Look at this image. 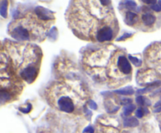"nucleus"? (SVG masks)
<instances>
[{"label": "nucleus", "mask_w": 161, "mask_h": 133, "mask_svg": "<svg viewBox=\"0 0 161 133\" xmlns=\"http://www.w3.org/2000/svg\"><path fill=\"white\" fill-rule=\"evenodd\" d=\"M139 15L133 11H127L126 13V22L130 26H134V25L139 23Z\"/></svg>", "instance_id": "nucleus-7"}, {"label": "nucleus", "mask_w": 161, "mask_h": 133, "mask_svg": "<svg viewBox=\"0 0 161 133\" xmlns=\"http://www.w3.org/2000/svg\"><path fill=\"white\" fill-rule=\"evenodd\" d=\"M116 66L122 78H126L131 74L132 66L124 53H116Z\"/></svg>", "instance_id": "nucleus-3"}, {"label": "nucleus", "mask_w": 161, "mask_h": 133, "mask_svg": "<svg viewBox=\"0 0 161 133\" xmlns=\"http://www.w3.org/2000/svg\"><path fill=\"white\" fill-rule=\"evenodd\" d=\"M94 128H92V127H88V128H86V129L84 130V131L83 132L84 133H94Z\"/></svg>", "instance_id": "nucleus-21"}, {"label": "nucleus", "mask_w": 161, "mask_h": 133, "mask_svg": "<svg viewBox=\"0 0 161 133\" xmlns=\"http://www.w3.org/2000/svg\"><path fill=\"white\" fill-rule=\"evenodd\" d=\"M129 60H130V62H131L134 66H140L141 65H142V61H141L140 60H139L137 57H132V56H129Z\"/></svg>", "instance_id": "nucleus-13"}, {"label": "nucleus", "mask_w": 161, "mask_h": 133, "mask_svg": "<svg viewBox=\"0 0 161 133\" xmlns=\"http://www.w3.org/2000/svg\"><path fill=\"white\" fill-rule=\"evenodd\" d=\"M116 93H119V94L124 95V96H127V95H132L134 94V89L133 88L130 86H127V87L121 89L116 91Z\"/></svg>", "instance_id": "nucleus-10"}, {"label": "nucleus", "mask_w": 161, "mask_h": 133, "mask_svg": "<svg viewBox=\"0 0 161 133\" xmlns=\"http://www.w3.org/2000/svg\"><path fill=\"white\" fill-rule=\"evenodd\" d=\"M19 110H21V112L25 113V114H28V113H29L30 111L32 110V105L30 103H28V107H26V108H22V107H21V108H19Z\"/></svg>", "instance_id": "nucleus-16"}, {"label": "nucleus", "mask_w": 161, "mask_h": 133, "mask_svg": "<svg viewBox=\"0 0 161 133\" xmlns=\"http://www.w3.org/2000/svg\"><path fill=\"white\" fill-rule=\"evenodd\" d=\"M143 115H144V112H143V110H142V109H141V108L138 109L136 111L137 117H139V118H142V117H143Z\"/></svg>", "instance_id": "nucleus-17"}, {"label": "nucleus", "mask_w": 161, "mask_h": 133, "mask_svg": "<svg viewBox=\"0 0 161 133\" xmlns=\"http://www.w3.org/2000/svg\"><path fill=\"white\" fill-rule=\"evenodd\" d=\"M131 36H132L131 34H128V33H127V34H124V35H123L121 38H120L118 40H125V39H128V38L131 37Z\"/></svg>", "instance_id": "nucleus-20"}, {"label": "nucleus", "mask_w": 161, "mask_h": 133, "mask_svg": "<svg viewBox=\"0 0 161 133\" xmlns=\"http://www.w3.org/2000/svg\"><path fill=\"white\" fill-rule=\"evenodd\" d=\"M89 107H90L91 109H93V110H96V109L98 108V106L95 103V102H94V101L92 100L89 101Z\"/></svg>", "instance_id": "nucleus-19"}, {"label": "nucleus", "mask_w": 161, "mask_h": 133, "mask_svg": "<svg viewBox=\"0 0 161 133\" xmlns=\"http://www.w3.org/2000/svg\"><path fill=\"white\" fill-rule=\"evenodd\" d=\"M36 16L42 21H51L54 19L53 13L43 7H39L36 8Z\"/></svg>", "instance_id": "nucleus-5"}, {"label": "nucleus", "mask_w": 161, "mask_h": 133, "mask_svg": "<svg viewBox=\"0 0 161 133\" xmlns=\"http://www.w3.org/2000/svg\"><path fill=\"white\" fill-rule=\"evenodd\" d=\"M136 102L137 103L139 104L140 106L145 105V103H147L148 105H150L149 101L148 99H145L143 96H138V97L136 98Z\"/></svg>", "instance_id": "nucleus-12"}, {"label": "nucleus", "mask_w": 161, "mask_h": 133, "mask_svg": "<svg viewBox=\"0 0 161 133\" xmlns=\"http://www.w3.org/2000/svg\"><path fill=\"white\" fill-rule=\"evenodd\" d=\"M151 9L154 11H160L161 10V1H159V2H156L154 5L151 6Z\"/></svg>", "instance_id": "nucleus-15"}, {"label": "nucleus", "mask_w": 161, "mask_h": 133, "mask_svg": "<svg viewBox=\"0 0 161 133\" xmlns=\"http://www.w3.org/2000/svg\"><path fill=\"white\" fill-rule=\"evenodd\" d=\"M114 36V26L113 24L112 25H106L103 27L97 33L95 39L98 42H103L111 41Z\"/></svg>", "instance_id": "nucleus-4"}, {"label": "nucleus", "mask_w": 161, "mask_h": 133, "mask_svg": "<svg viewBox=\"0 0 161 133\" xmlns=\"http://www.w3.org/2000/svg\"><path fill=\"white\" fill-rule=\"evenodd\" d=\"M142 22H143L145 26L150 27L154 25L155 22H156V16L153 13L148 11V10H145V13H143V14H142Z\"/></svg>", "instance_id": "nucleus-6"}, {"label": "nucleus", "mask_w": 161, "mask_h": 133, "mask_svg": "<svg viewBox=\"0 0 161 133\" xmlns=\"http://www.w3.org/2000/svg\"><path fill=\"white\" fill-rule=\"evenodd\" d=\"M36 46L13 44L7 49L10 57V67L16 71L19 78L28 83H32L39 75L41 52Z\"/></svg>", "instance_id": "nucleus-1"}, {"label": "nucleus", "mask_w": 161, "mask_h": 133, "mask_svg": "<svg viewBox=\"0 0 161 133\" xmlns=\"http://www.w3.org/2000/svg\"><path fill=\"white\" fill-rule=\"evenodd\" d=\"M136 108V106L134 104H129V105H127L124 109V114L125 116H128L133 112L134 110Z\"/></svg>", "instance_id": "nucleus-11"}, {"label": "nucleus", "mask_w": 161, "mask_h": 133, "mask_svg": "<svg viewBox=\"0 0 161 133\" xmlns=\"http://www.w3.org/2000/svg\"><path fill=\"white\" fill-rule=\"evenodd\" d=\"M55 99L56 107L59 110L67 114H72L76 108V96L72 94V92L67 91L65 89V92H57Z\"/></svg>", "instance_id": "nucleus-2"}, {"label": "nucleus", "mask_w": 161, "mask_h": 133, "mask_svg": "<svg viewBox=\"0 0 161 133\" xmlns=\"http://www.w3.org/2000/svg\"><path fill=\"white\" fill-rule=\"evenodd\" d=\"M132 102H133V100H132L131 99H129V98H125V99H122V101H121V103L122 104H127V105H129V104H131Z\"/></svg>", "instance_id": "nucleus-18"}, {"label": "nucleus", "mask_w": 161, "mask_h": 133, "mask_svg": "<svg viewBox=\"0 0 161 133\" xmlns=\"http://www.w3.org/2000/svg\"><path fill=\"white\" fill-rule=\"evenodd\" d=\"M7 9H8V2H7V1H2V2H1L0 13H1V16H2V17H7Z\"/></svg>", "instance_id": "nucleus-9"}, {"label": "nucleus", "mask_w": 161, "mask_h": 133, "mask_svg": "<svg viewBox=\"0 0 161 133\" xmlns=\"http://www.w3.org/2000/svg\"><path fill=\"white\" fill-rule=\"evenodd\" d=\"M124 125L125 127H136L139 125V121L137 120L135 117H130L128 118H126L124 122Z\"/></svg>", "instance_id": "nucleus-8"}, {"label": "nucleus", "mask_w": 161, "mask_h": 133, "mask_svg": "<svg viewBox=\"0 0 161 133\" xmlns=\"http://www.w3.org/2000/svg\"><path fill=\"white\" fill-rule=\"evenodd\" d=\"M125 6L130 10H135L137 7V4L135 3V2H134V1H126Z\"/></svg>", "instance_id": "nucleus-14"}]
</instances>
